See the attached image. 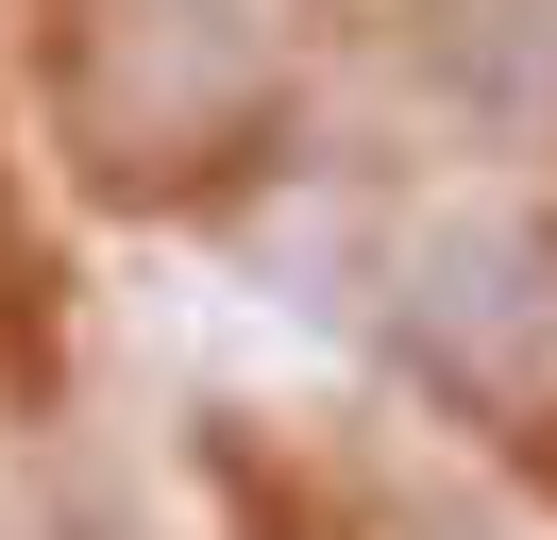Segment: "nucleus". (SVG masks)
I'll return each mask as SVG.
<instances>
[{"mask_svg":"<svg viewBox=\"0 0 557 540\" xmlns=\"http://www.w3.org/2000/svg\"><path fill=\"white\" fill-rule=\"evenodd\" d=\"M287 85L271 0H85L69 34V152L102 186H203Z\"/></svg>","mask_w":557,"mask_h":540,"instance_id":"obj_1","label":"nucleus"},{"mask_svg":"<svg viewBox=\"0 0 557 540\" xmlns=\"http://www.w3.org/2000/svg\"><path fill=\"white\" fill-rule=\"evenodd\" d=\"M388 338H406V371H422L440 405L541 439V422H557V236L507 220V202L422 220L406 254H388Z\"/></svg>","mask_w":557,"mask_h":540,"instance_id":"obj_2","label":"nucleus"},{"mask_svg":"<svg viewBox=\"0 0 557 540\" xmlns=\"http://www.w3.org/2000/svg\"><path fill=\"white\" fill-rule=\"evenodd\" d=\"M422 68L473 119H541L557 101V0H422Z\"/></svg>","mask_w":557,"mask_h":540,"instance_id":"obj_3","label":"nucleus"}]
</instances>
